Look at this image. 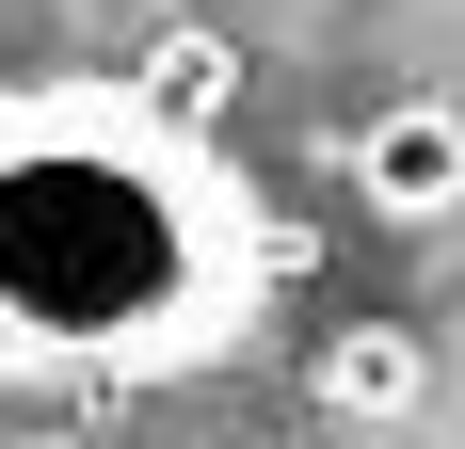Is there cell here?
<instances>
[{
  "instance_id": "obj_4",
  "label": "cell",
  "mask_w": 465,
  "mask_h": 449,
  "mask_svg": "<svg viewBox=\"0 0 465 449\" xmlns=\"http://www.w3.org/2000/svg\"><path fill=\"white\" fill-rule=\"evenodd\" d=\"M144 113H161V129H209V113H225V48H209V33H161V48H144Z\"/></svg>"
},
{
  "instance_id": "obj_3",
  "label": "cell",
  "mask_w": 465,
  "mask_h": 449,
  "mask_svg": "<svg viewBox=\"0 0 465 449\" xmlns=\"http://www.w3.org/2000/svg\"><path fill=\"white\" fill-rule=\"evenodd\" d=\"M322 402L370 417V434H385V417H418V337H401V321H353V337L322 354Z\"/></svg>"
},
{
  "instance_id": "obj_1",
  "label": "cell",
  "mask_w": 465,
  "mask_h": 449,
  "mask_svg": "<svg viewBox=\"0 0 465 449\" xmlns=\"http://www.w3.org/2000/svg\"><path fill=\"white\" fill-rule=\"evenodd\" d=\"M225 224L144 96L0 113V369H144L209 337Z\"/></svg>"
},
{
  "instance_id": "obj_2",
  "label": "cell",
  "mask_w": 465,
  "mask_h": 449,
  "mask_svg": "<svg viewBox=\"0 0 465 449\" xmlns=\"http://www.w3.org/2000/svg\"><path fill=\"white\" fill-rule=\"evenodd\" d=\"M353 193H370V224H450L465 209V113L450 96L370 113V129H353Z\"/></svg>"
}]
</instances>
